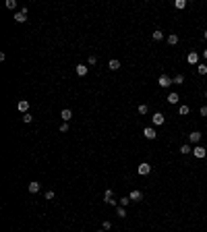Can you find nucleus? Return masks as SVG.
Returning <instances> with one entry per match:
<instances>
[{
	"mask_svg": "<svg viewBox=\"0 0 207 232\" xmlns=\"http://www.w3.org/2000/svg\"><path fill=\"white\" fill-rule=\"evenodd\" d=\"M137 172H139L141 176H145V174H149V172H151V166L147 164V162H143V164H139V168H137Z\"/></svg>",
	"mask_w": 207,
	"mask_h": 232,
	"instance_id": "nucleus-1",
	"label": "nucleus"
},
{
	"mask_svg": "<svg viewBox=\"0 0 207 232\" xmlns=\"http://www.w3.org/2000/svg\"><path fill=\"white\" fill-rule=\"evenodd\" d=\"M15 21H17V23H25V21H27V11H25V8L19 11V13L15 15Z\"/></svg>",
	"mask_w": 207,
	"mask_h": 232,
	"instance_id": "nucleus-2",
	"label": "nucleus"
},
{
	"mask_svg": "<svg viewBox=\"0 0 207 232\" xmlns=\"http://www.w3.org/2000/svg\"><path fill=\"white\" fill-rule=\"evenodd\" d=\"M157 83H159V87H170V85H172V79H170V77H166V75H162Z\"/></svg>",
	"mask_w": 207,
	"mask_h": 232,
	"instance_id": "nucleus-3",
	"label": "nucleus"
},
{
	"mask_svg": "<svg viewBox=\"0 0 207 232\" xmlns=\"http://www.w3.org/2000/svg\"><path fill=\"white\" fill-rule=\"evenodd\" d=\"M151 120H153V124H155V127H159V124H164V120H166V118H164V116L159 114V112H155Z\"/></svg>",
	"mask_w": 207,
	"mask_h": 232,
	"instance_id": "nucleus-4",
	"label": "nucleus"
},
{
	"mask_svg": "<svg viewBox=\"0 0 207 232\" xmlns=\"http://www.w3.org/2000/svg\"><path fill=\"white\" fill-rule=\"evenodd\" d=\"M104 201H106V203H112V205L116 203V199H114V193H112L110 189H108V191L104 193Z\"/></svg>",
	"mask_w": 207,
	"mask_h": 232,
	"instance_id": "nucleus-5",
	"label": "nucleus"
},
{
	"mask_svg": "<svg viewBox=\"0 0 207 232\" xmlns=\"http://www.w3.org/2000/svg\"><path fill=\"white\" fill-rule=\"evenodd\" d=\"M187 62H189V64H197V62H199V54H197V52H191V54L187 56Z\"/></svg>",
	"mask_w": 207,
	"mask_h": 232,
	"instance_id": "nucleus-6",
	"label": "nucleus"
},
{
	"mask_svg": "<svg viewBox=\"0 0 207 232\" xmlns=\"http://www.w3.org/2000/svg\"><path fill=\"white\" fill-rule=\"evenodd\" d=\"M143 135H145L147 139H155V135H157V133H155V129H151V127H147V129L143 131Z\"/></svg>",
	"mask_w": 207,
	"mask_h": 232,
	"instance_id": "nucleus-7",
	"label": "nucleus"
},
{
	"mask_svg": "<svg viewBox=\"0 0 207 232\" xmlns=\"http://www.w3.org/2000/svg\"><path fill=\"white\" fill-rule=\"evenodd\" d=\"M193 151H195V155H197V157H205V155H207L205 147H201V145H197V147L193 149Z\"/></svg>",
	"mask_w": 207,
	"mask_h": 232,
	"instance_id": "nucleus-8",
	"label": "nucleus"
},
{
	"mask_svg": "<svg viewBox=\"0 0 207 232\" xmlns=\"http://www.w3.org/2000/svg\"><path fill=\"white\" fill-rule=\"evenodd\" d=\"M17 108H19L21 112H25V114H27V110H29V102H27V100H21Z\"/></svg>",
	"mask_w": 207,
	"mask_h": 232,
	"instance_id": "nucleus-9",
	"label": "nucleus"
},
{
	"mask_svg": "<svg viewBox=\"0 0 207 232\" xmlns=\"http://www.w3.org/2000/svg\"><path fill=\"white\" fill-rule=\"evenodd\" d=\"M128 197H131V201H141V199H143V193H141V191H133Z\"/></svg>",
	"mask_w": 207,
	"mask_h": 232,
	"instance_id": "nucleus-10",
	"label": "nucleus"
},
{
	"mask_svg": "<svg viewBox=\"0 0 207 232\" xmlns=\"http://www.w3.org/2000/svg\"><path fill=\"white\" fill-rule=\"evenodd\" d=\"M75 71H77V75H79V77H85V75H87V66L79 64V66H75Z\"/></svg>",
	"mask_w": 207,
	"mask_h": 232,
	"instance_id": "nucleus-11",
	"label": "nucleus"
},
{
	"mask_svg": "<svg viewBox=\"0 0 207 232\" xmlns=\"http://www.w3.org/2000/svg\"><path fill=\"white\" fill-rule=\"evenodd\" d=\"M199 139H201V133H197V131L189 135V141H191V143H197V141H199Z\"/></svg>",
	"mask_w": 207,
	"mask_h": 232,
	"instance_id": "nucleus-12",
	"label": "nucleus"
},
{
	"mask_svg": "<svg viewBox=\"0 0 207 232\" xmlns=\"http://www.w3.org/2000/svg\"><path fill=\"white\" fill-rule=\"evenodd\" d=\"M110 71H118V68H120V60H110Z\"/></svg>",
	"mask_w": 207,
	"mask_h": 232,
	"instance_id": "nucleus-13",
	"label": "nucleus"
},
{
	"mask_svg": "<svg viewBox=\"0 0 207 232\" xmlns=\"http://www.w3.org/2000/svg\"><path fill=\"white\" fill-rule=\"evenodd\" d=\"M168 44H170V46H176V44H178V35H176V33H170V35H168Z\"/></svg>",
	"mask_w": 207,
	"mask_h": 232,
	"instance_id": "nucleus-14",
	"label": "nucleus"
},
{
	"mask_svg": "<svg viewBox=\"0 0 207 232\" xmlns=\"http://www.w3.org/2000/svg\"><path fill=\"white\" fill-rule=\"evenodd\" d=\"M174 6H176L178 11H182V8H187V0H176V2H174Z\"/></svg>",
	"mask_w": 207,
	"mask_h": 232,
	"instance_id": "nucleus-15",
	"label": "nucleus"
},
{
	"mask_svg": "<svg viewBox=\"0 0 207 232\" xmlns=\"http://www.w3.org/2000/svg\"><path fill=\"white\" fill-rule=\"evenodd\" d=\"M60 116H62V120L66 122V120H71V116H73V112H71V110H62V114H60Z\"/></svg>",
	"mask_w": 207,
	"mask_h": 232,
	"instance_id": "nucleus-16",
	"label": "nucleus"
},
{
	"mask_svg": "<svg viewBox=\"0 0 207 232\" xmlns=\"http://www.w3.org/2000/svg\"><path fill=\"white\" fill-rule=\"evenodd\" d=\"M39 191V182H29V193H37Z\"/></svg>",
	"mask_w": 207,
	"mask_h": 232,
	"instance_id": "nucleus-17",
	"label": "nucleus"
},
{
	"mask_svg": "<svg viewBox=\"0 0 207 232\" xmlns=\"http://www.w3.org/2000/svg\"><path fill=\"white\" fill-rule=\"evenodd\" d=\"M197 71L199 75H207V64H197Z\"/></svg>",
	"mask_w": 207,
	"mask_h": 232,
	"instance_id": "nucleus-18",
	"label": "nucleus"
},
{
	"mask_svg": "<svg viewBox=\"0 0 207 232\" xmlns=\"http://www.w3.org/2000/svg\"><path fill=\"white\" fill-rule=\"evenodd\" d=\"M168 102L170 104H178V94H170L168 96Z\"/></svg>",
	"mask_w": 207,
	"mask_h": 232,
	"instance_id": "nucleus-19",
	"label": "nucleus"
},
{
	"mask_svg": "<svg viewBox=\"0 0 207 232\" xmlns=\"http://www.w3.org/2000/svg\"><path fill=\"white\" fill-rule=\"evenodd\" d=\"M162 37H164V33H162V31H159V29H157V31H153V39H155V41H159V39H162Z\"/></svg>",
	"mask_w": 207,
	"mask_h": 232,
	"instance_id": "nucleus-20",
	"label": "nucleus"
},
{
	"mask_svg": "<svg viewBox=\"0 0 207 232\" xmlns=\"http://www.w3.org/2000/svg\"><path fill=\"white\" fill-rule=\"evenodd\" d=\"M6 8H17V0H6Z\"/></svg>",
	"mask_w": 207,
	"mask_h": 232,
	"instance_id": "nucleus-21",
	"label": "nucleus"
},
{
	"mask_svg": "<svg viewBox=\"0 0 207 232\" xmlns=\"http://www.w3.org/2000/svg\"><path fill=\"white\" fill-rule=\"evenodd\" d=\"M178 112H180L182 116H187V114H189V106H180V108H178Z\"/></svg>",
	"mask_w": 207,
	"mask_h": 232,
	"instance_id": "nucleus-22",
	"label": "nucleus"
},
{
	"mask_svg": "<svg viewBox=\"0 0 207 232\" xmlns=\"http://www.w3.org/2000/svg\"><path fill=\"white\" fill-rule=\"evenodd\" d=\"M180 151H182V153H191V151H193V147H191V145H182V147H180Z\"/></svg>",
	"mask_w": 207,
	"mask_h": 232,
	"instance_id": "nucleus-23",
	"label": "nucleus"
},
{
	"mask_svg": "<svg viewBox=\"0 0 207 232\" xmlns=\"http://www.w3.org/2000/svg\"><path fill=\"white\" fill-rule=\"evenodd\" d=\"M182 81H185V77H182V75H176V77L172 79V83H178V85H180Z\"/></svg>",
	"mask_w": 207,
	"mask_h": 232,
	"instance_id": "nucleus-24",
	"label": "nucleus"
},
{
	"mask_svg": "<svg viewBox=\"0 0 207 232\" xmlns=\"http://www.w3.org/2000/svg\"><path fill=\"white\" fill-rule=\"evenodd\" d=\"M23 120H25V122H31V120H33V116L27 112V114H23Z\"/></svg>",
	"mask_w": 207,
	"mask_h": 232,
	"instance_id": "nucleus-25",
	"label": "nucleus"
},
{
	"mask_svg": "<svg viewBox=\"0 0 207 232\" xmlns=\"http://www.w3.org/2000/svg\"><path fill=\"white\" fill-rule=\"evenodd\" d=\"M128 201H131V197H122V199H120V207H124V205H128Z\"/></svg>",
	"mask_w": 207,
	"mask_h": 232,
	"instance_id": "nucleus-26",
	"label": "nucleus"
},
{
	"mask_svg": "<svg viewBox=\"0 0 207 232\" xmlns=\"http://www.w3.org/2000/svg\"><path fill=\"white\" fill-rule=\"evenodd\" d=\"M139 112H141V114H147V104H141V106H139Z\"/></svg>",
	"mask_w": 207,
	"mask_h": 232,
	"instance_id": "nucleus-27",
	"label": "nucleus"
},
{
	"mask_svg": "<svg viewBox=\"0 0 207 232\" xmlns=\"http://www.w3.org/2000/svg\"><path fill=\"white\" fill-rule=\"evenodd\" d=\"M116 214H118L120 218H124V216H126V212H124V207H118V212H116Z\"/></svg>",
	"mask_w": 207,
	"mask_h": 232,
	"instance_id": "nucleus-28",
	"label": "nucleus"
},
{
	"mask_svg": "<svg viewBox=\"0 0 207 232\" xmlns=\"http://www.w3.org/2000/svg\"><path fill=\"white\" fill-rule=\"evenodd\" d=\"M66 131H68V124L62 122V124H60V133H66Z\"/></svg>",
	"mask_w": 207,
	"mask_h": 232,
	"instance_id": "nucleus-29",
	"label": "nucleus"
},
{
	"mask_svg": "<svg viewBox=\"0 0 207 232\" xmlns=\"http://www.w3.org/2000/svg\"><path fill=\"white\" fill-rule=\"evenodd\" d=\"M87 62H89V64H95V62H98V58H95V56H89V58H87Z\"/></svg>",
	"mask_w": 207,
	"mask_h": 232,
	"instance_id": "nucleus-30",
	"label": "nucleus"
},
{
	"mask_svg": "<svg viewBox=\"0 0 207 232\" xmlns=\"http://www.w3.org/2000/svg\"><path fill=\"white\" fill-rule=\"evenodd\" d=\"M46 199H54V191H48V193H46Z\"/></svg>",
	"mask_w": 207,
	"mask_h": 232,
	"instance_id": "nucleus-31",
	"label": "nucleus"
},
{
	"mask_svg": "<svg viewBox=\"0 0 207 232\" xmlns=\"http://www.w3.org/2000/svg\"><path fill=\"white\" fill-rule=\"evenodd\" d=\"M201 114H203V116H207V106H203V108H201Z\"/></svg>",
	"mask_w": 207,
	"mask_h": 232,
	"instance_id": "nucleus-32",
	"label": "nucleus"
},
{
	"mask_svg": "<svg viewBox=\"0 0 207 232\" xmlns=\"http://www.w3.org/2000/svg\"><path fill=\"white\" fill-rule=\"evenodd\" d=\"M203 56H205V58H207V50H205V52H203Z\"/></svg>",
	"mask_w": 207,
	"mask_h": 232,
	"instance_id": "nucleus-33",
	"label": "nucleus"
},
{
	"mask_svg": "<svg viewBox=\"0 0 207 232\" xmlns=\"http://www.w3.org/2000/svg\"><path fill=\"white\" fill-rule=\"evenodd\" d=\"M203 37H205V39H207V31H205V33H203Z\"/></svg>",
	"mask_w": 207,
	"mask_h": 232,
	"instance_id": "nucleus-34",
	"label": "nucleus"
},
{
	"mask_svg": "<svg viewBox=\"0 0 207 232\" xmlns=\"http://www.w3.org/2000/svg\"><path fill=\"white\" fill-rule=\"evenodd\" d=\"M205 98H207V91H205Z\"/></svg>",
	"mask_w": 207,
	"mask_h": 232,
	"instance_id": "nucleus-35",
	"label": "nucleus"
}]
</instances>
